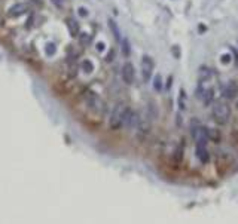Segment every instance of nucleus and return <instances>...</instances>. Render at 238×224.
Segmentation results:
<instances>
[{"label":"nucleus","instance_id":"8","mask_svg":"<svg viewBox=\"0 0 238 224\" xmlns=\"http://www.w3.org/2000/svg\"><path fill=\"white\" fill-rule=\"evenodd\" d=\"M213 73L208 67H200V71H198V82H210Z\"/></svg>","mask_w":238,"mask_h":224},{"label":"nucleus","instance_id":"5","mask_svg":"<svg viewBox=\"0 0 238 224\" xmlns=\"http://www.w3.org/2000/svg\"><path fill=\"white\" fill-rule=\"evenodd\" d=\"M238 95V85L235 82H228L225 86L222 88V97L225 98V100H228V101H231V100H235Z\"/></svg>","mask_w":238,"mask_h":224},{"label":"nucleus","instance_id":"12","mask_svg":"<svg viewBox=\"0 0 238 224\" xmlns=\"http://www.w3.org/2000/svg\"><path fill=\"white\" fill-rule=\"evenodd\" d=\"M79 43H80V46L90 45L91 43V36L88 34V33H82V34L79 36Z\"/></svg>","mask_w":238,"mask_h":224},{"label":"nucleus","instance_id":"16","mask_svg":"<svg viewBox=\"0 0 238 224\" xmlns=\"http://www.w3.org/2000/svg\"><path fill=\"white\" fill-rule=\"evenodd\" d=\"M153 88H155V91H161L162 89V83H161V76L158 74V76H155V80H153Z\"/></svg>","mask_w":238,"mask_h":224},{"label":"nucleus","instance_id":"17","mask_svg":"<svg viewBox=\"0 0 238 224\" xmlns=\"http://www.w3.org/2000/svg\"><path fill=\"white\" fill-rule=\"evenodd\" d=\"M220 61H222L223 64H229V61H231V55H229V53L222 55V56H220Z\"/></svg>","mask_w":238,"mask_h":224},{"label":"nucleus","instance_id":"11","mask_svg":"<svg viewBox=\"0 0 238 224\" xmlns=\"http://www.w3.org/2000/svg\"><path fill=\"white\" fill-rule=\"evenodd\" d=\"M179 107L182 111L186 110V95H184L183 89H180V92H179Z\"/></svg>","mask_w":238,"mask_h":224},{"label":"nucleus","instance_id":"7","mask_svg":"<svg viewBox=\"0 0 238 224\" xmlns=\"http://www.w3.org/2000/svg\"><path fill=\"white\" fill-rule=\"evenodd\" d=\"M27 11H28V6L25 3H17L8 11V15L11 18H18L21 15H24Z\"/></svg>","mask_w":238,"mask_h":224},{"label":"nucleus","instance_id":"1","mask_svg":"<svg viewBox=\"0 0 238 224\" xmlns=\"http://www.w3.org/2000/svg\"><path fill=\"white\" fill-rule=\"evenodd\" d=\"M83 101H85V104L88 105V108L91 110L94 114H97V116H103L104 114V111H106V103L94 91H86L85 92Z\"/></svg>","mask_w":238,"mask_h":224},{"label":"nucleus","instance_id":"6","mask_svg":"<svg viewBox=\"0 0 238 224\" xmlns=\"http://www.w3.org/2000/svg\"><path fill=\"white\" fill-rule=\"evenodd\" d=\"M134 77H135V74H134V67H132V64H131V62H125L124 67H122V80H124L127 85H132Z\"/></svg>","mask_w":238,"mask_h":224},{"label":"nucleus","instance_id":"4","mask_svg":"<svg viewBox=\"0 0 238 224\" xmlns=\"http://www.w3.org/2000/svg\"><path fill=\"white\" fill-rule=\"evenodd\" d=\"M153 67H155L153 59H152L150 56L145 55V56L142 58V76H143V80H145V82H149V80H150Z\"/></svg>","mask_w":238,"mask_h":224},{"label":"nucleus","instance_id":"9","mask_svg":"<svg viewBox=\"0 0 238 224\" xmlns=\"http://www.w3.org/2000/svg\"><path fill=\"white\" fill-rule=\"evenodd\" d=\"M66 24H67V28H69V33L70 36H77L79 34V24L77 21H74L73 18H67L66 19Z\"/></svg>","mask_w":238,"mask_h":224},{"label":"nucleus","instance_id":"18","mask_svg":"<svg viewBox=\"0 0 238 224\" xmlns=\"http://www.w3.org/2000/svg\"><path fill=\"white\" fill-rule=\"evenodd\" d=\"M104 48H106V45H104L103 42H98V43L95 45V49H97L98 52H103L104 51Z\"/></svg>","mask_w":238,"mask_h":224},{"label":"nucleus","instance_id":"2","mask_svg":"<svg viewBox=\"0 0 238 224\" xmlns=\"http://www.w3.org/2000/svg\"><path fill=\"white\" fill-rule=\"evenodd\" d=\"M211 114L217 125H226L231 119V107L228 105V103L222 100L216 101L213 103V107H211Z\"/></svg>","mask_w":238,"mask_h":224},{"label":"nucleus","instance_id":"20","mask_svg":"<svg viewBox=\"0 0 238 224\" xmlns=\"http://www.w3.org/2000/svg\"><path fill=\"white\" fill-rule=\"evenodd\" d=\"M77 12H79V15H80V17H88V11H86L85 8H79V9H77Z\"/></svg>","mask_w":238,"mask_h":224},{"label":"nucleus","instance_id":"21","mask_svg":"<svg viewBox=\"0 0 238 224\" xmlns=\"http://www.w3.org/2000/svg\"><path fill=\"white\" fill-rule=\"evenodd\" d=\"M173 53L176 55V58H180V51H179V46H174V48H173Z\"/></svg>","mask_w":238,"mask_h":224},{"label":"nucleus","instance_id":"14","mask_svg":"<svg viewBox=\"0 0 238 224\" xmlns=\"http://www.w3.org/2000/svg\"><path fill=\"white\" fill-rule=\"evenodd\" d=\"M45 52H46V55H48V56L54 55L55 52H57V48H55L54 43H46V46H45Z\"/></svg>","mask_w":238,"mask_h":224},{"label":"nucleus","instance_id":"3","mask_svg":"<svg viewBox=\"0 0 238 224\" xmlns=\"http://www.w3.org/2000/svg\"><path fill=\"white\" fill-rule=\"evenodd\" d=\"M127 110H128V105L124 103H118L115 105V108H113V111H112L110 119H109L110 129L118 131V129L122 128V125H124V117H125V114H127Z\"/></svg>","mask_w":238,"mask_h":224},{"label":"nucleus","instance_id":"10","mask_svg":"<svg viewBox=\"0 0 238 224\" xmlns=\"http://www.w3.org/2000/svg\"><path fill=\"white\" fill-rule=\"evenodd\" d=\"M80 69L83 73H86V74H90L94 71V64H92L91 59H83L82 62H80Z\"/></svg>","mask_w":238,"mask_h":224},{"label":"nucleus","instance_id":"13","mask_svg":"<svg viewBox=\"0 0 238 224\" xmlns=\"http://www.w3.org/2000/svg\"><path fill=\"white\" fill-rule=\"evenodd\" d=\"M109 27L110 30H112V33L115 34V37L118 39V40H121V33H119V28H118V25L112 21V19H109Z\"/></svg>","mask_w":238,"mask_h":224},{"label":"nucleus","instance_id":"15","mask_svg":"<svg viewBox=\"0 0 238 224\" xmlns=\"http://www.w3.org/2000/svg\"><path fill=\"white\" fill-rule=\"evenodd\" d=\"M129 52H131V49H129V42L127 39H124V40H122V53H124L125 56H128Z\"/></svg>","mask_w":238,"mask_h":224},{"label":"nucleus","instance_id":"19","mask_svg":"<svg viewBox=\"0 0 238 224\" xmlns=\"http://www.w3.org/2000/svg\"><path fill=\"white\" fill-rule=\"evenodd\" d=\"M52 3H54L57 8H63V5L66 3V0H51Z\"/></svg>","mask_w":238,"mask_h":224}]
</instances>
